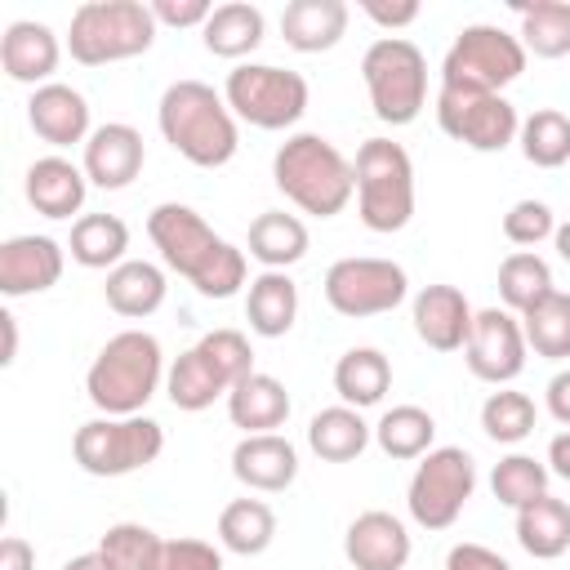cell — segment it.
Here are the masks:
<instances>
[{
	"label": "cell",
	"instance_id": "cell-41",
	"mask_svg": "<svg viewBox=\"0 0 570 570\" xmlns=\"http://www.w3.org/2000/svg\"><path fill=\"white\" fill-rule=\"evenodd\" d=\"M490 490H494L499 503H508V508H525L530 499L548 494V463H539V459H530V454H508V459L494 463V472H490Z\"/></svg>",
	"mask_w": 570,
	"mask_h": 570
},
{
	"label": "cell",
	"instance_id": "cell-14",
	"mask_svg": "<svg viewBox=\"0 0 570 570\" xmlns=\"http://www.w3.org/2000/svg\"><path fill=\"white\" fill-rule=\"evenodd\" d=\"M436 125L454 142H463L472 151H503L521 134L517 107L503 94L454 89V85H441L436 89Z\"/></svg>",
	"mask_w": 570,
	"mask_h": 570
},
{
	"label": "cell",
	"instance_id": "cell-17",
	"mask_svg": "<svg viewBox=\"0 0 570 570\" xmlns=\"http://www.w3.org/2000/svg\"><path fill=\"white\" fill-rule=\"evenodd\" d=\"M62 276V245L53 236H9L0 245V294L22 298L58 285Z\"/></svg>",
	"mask_w": 570,
	"mask_h": 570
},
{
	"label": "cell",
	"instance_id": "cell-15",
	"mask_svg": "<svg viewBox=\"0 0 570 570\" xmlns=\"http://www.w3.org/2000/svg\"><path fill=\"white\" fill-rule=\"evenodd\" d=\"M463 361L481 383H512L525 370V330L508 307H481L463 343Z\"/></svg>",
	"mask_w": 570,
	"mask_h": 570
},
{
	"label": "cell",
	"instance_id": "cell-16",
	"mask_svg": "<svg viewBox=\"0 0 570 570\" xmlns=\"http://www.w3.org/2000/svg\"><path fill=\"white\" fill-rule=\"evenodd\" d=\"M142 160H147V151H142V134L134 129V125H125V120H111V125H98L94 134H89V142H85V178L94 183V187H102V191H120V187H129L138 174H142Z\"/></svg>",
	"mask_w": 570,
	"mask_h": 570
},
{
	"label": "cell",
	"instance_id": "cell-4",
	"mask_svg": "<svg viewBox=\"0 0 570 570\" xmlns=\"http://www.w3.org/2000/svg\"><path fill=\"white\" fill-rule=\"evenodd\" d=\"M160 374H165V356H160L156 334L120 330L94 356L85 374V392L107 419H129V414H142V405L156 396Z\"/></svg>",
	"mask_w": 570,
	"mask_h": 570
},
{
	"label": "cell",
	"instance_id": "cell-43",
	"mask_svg": "<svg viewBox=\"0 0 570 570\" xmlns=\"http://www.w3.org/2000/svg\"><path fill=\"white\" fill-rule=\"evenodd\" d=\"M557 232V218L543 200H517L508 214H503V236L512 245H539Z\"/></svg>",
	"mask_w": 570,
	"mask_h": 570
},
{
	"label": "cell",
	"instance_id": "cell-25",
	"mask_svg": "<svg viewBox=\"0 0 570 570\" xmlns=\"http://www.w3.org/2000/svg\"><path fill=\"white\" fill-rule=\"evenodd\" d=\"M227 414H232V423H236L245 436H254V432H276V428L289 419V392H285L281 379L254 370L249 379H240V383L227 392Z\"/></svg>",
	"mask_w": 570,
	"mask_h": 570
},
{
	"label": "cell",
	"instance_id": "cell-45",
	"mask_svg": "<svg viewBox=\"0 0 570 570\" xmlns=\"http://www.w3.org/2000/svg\"><path fill=\"white\" fill-rule=\"evenodd\" d=\"M214 13L209 0H151V18L165 27H205Z\"/></svg>",
	"mask_w": 570,
	"mask_h": 570
},
{
	"label": "cell",
	"instance_id": "cell-40",
	"mask_svg": "<svg viewBox=\"0 0 570 570\" xmlns=\"http://www.w3.org/2000/svg\"><path fill=\"white\" fill-rule=\"evenodd\" d=\"M481 428L490 441L499 445H517L534 432V401L525 392H512V387H499L485 396L481 405Z\"/></svg>",
	"mask_w": 570,
	"mask_h": 570
},
{
	"label": "cell",
	"instance_id": "cell-23",
	"mask_svg": "<svg viewBox=\"0 0 570 570\" xmlns=\"http://www.w3.org/2000/svg\"><path fill=\"white\" fill-rule=\"evenodd\" d=\"M27 200L36 214L45 218H71L80 214L85 205V191H89V178L80 165H71L67 156H40L31 169H27V183H22Z\"/></svg>",
	"mask_w": 570,
	"mask_h": 570
},
{
	"label": "cell",
	"instance_id": "cell-51",
	"mask_svg": "<svg viewBox=\"0 0 570 570\" xmlns=\"http://www.w3.org/2000/svg\"><path fill=\"white\" fill-rule=\"evenodd\" d=\"M0 330H4L0 365H13V356H18V316H13V312H0Z\"/></svg>",
	"mask_w": 570,
	"mask_h": 570
},
{
	"label": "cell",
	"instance_id": "cell-6",
	"mask_svg": "<svg viewBox=\"0 0 570 570\" xmlns=\"http://www.w3.org/2000/svg\"><path fill=\"white\" fill-rule=\"evenodd\" d=\"M156 18L151 4L142 0H85L71 13V31H67V49L80 67H107V62H125L151 49L156 40Z\"/></svg>",
	"mask_w": 570,
	"mask_h": 570
},
{
	"label": "cell",
	"instance_id": "cell-38",
	"mask_svg": "<svg viewBox=\"0 0 570 570\" xmlns=\"http://www.w3.org/2000/svg\"><path fill=\"white\" fill-rule=\"evenodd\" d=\"M557 285H552V267L539 258V254H530V249H517V254H508L503 263H499V298H503V307L508 312H530L539 298H548Z\"/></svg>",
	"mask_w": 570,
	"mask_h": 570
},
{
	"label": "cell",
	"instance_id": "cell-24",
	"mask_svg": "<svg viewBox=\"0 0 570 570\" xmlns=\"http://www.w3.org/2000/svg\"><path fill=\"white\" fill-rule=\"evenodd\" d=\"M281 36L298 53H325L347 36L343 0H289L281 13Z\"/></svg>",
	"mask_w": 570,
	"mask_h": 570
},
{
	"label": "cell",
	"instance_id": "cell-12",
	"mask_svg": "<svg viewBox=\"0 0 570 570\" xmlns=\"http://www.w3.org/2000/svg\"><path fill=\"white\" fill-rule=\"evenodd\" d=\"M472 490H476L472 454L459 445H441V450H428L423 463L414 468L405 503L423 530H450L459 521L463 503L472 499Z\"/></svg>",
	"mask_w": 570,
	"mask_h": 570
},
{
	"label": "cell",
	"instance_id": "cell-32",
	"mask_svg": "<svg viewBox=\"0 0 570 570\" xmlns=\"http://www.w3.org/2000/svg\"><path fill=\"white\" fill-rule=\"evenodd\" d=\"M392 387V361L379 347H347L334 365V392L343 396V405L365 410L379 405L383 392Z\"/></svg>",
	"mask_w": 570,
	"mask_h": 570
},
{
	"label": "cell",
	"instance_id": "cell-18",
	"mask_svg": "<svg viewBox=\"0 0 570 570\" xmlns=\"http://www.w3.org/2000/svg\"><path fill=\"white\" fill-rule=\"evenodd\" d=\"M343 557L356 570H405L410 561V530L401 525V517L370 508L361 512L347 534H343Z\"/></svg>",
	"mask_w": 570,
	"mask_h": 570
},
{
	"label": "cell",
	"instance_id": "cell-20",
	"mask_svg": "<svg viewBox=\"0 0 570 570\" xmlns=\"http://www.w3.org/2000/svg\"><path fill=\"white\" fill-rule=\"evenodd\" d=\"M232 476L240 485H249V490L276 494L285 485H294V476H298V450L281 432L240 436L236 450H232Z\"/></svg>",
	"mask_w": 570,
	"mask_h": 570
},
{
	"label": "cell",
	"instance_id": "cell-1",
	"mask_svg": "<svg viewBox=\"0 0 570 570\" xmlns=\"http://www.w3.org/2000/svg\"><path fill=\"white\" fill-rule=\"evenodd\" d=\"M147 236L160 249L165 267L187 276L205 298H232L245 285V249L223 240L191 205L165 200L147 214Z\"/></svg>",
	"mask_w": 570,
	"mask_h": 570
},
{
	"label": "cell",
	"instance_id": "cell-5",
	"mask_svg": "<svg viewBox=\"0 0 570 570\" xmlns=\"http://www.w3.org/2000/svg\"><path fill=\"white\" fill-rule=\"evenodd\" d=\"M254 374V352L249 338L240 330H209L205 338H196L174 365H169V401L174 410L200 414L209 410L218 396H227L240 379Z\"/></svg>",
	"mask_w": 570,
	"mask_h": 570
},
{
	"label": "cell",
	"instance_id": "cell-49",
	"mask_svg": "<svg viewBox=\"0 0 570 570\" xmlns=\"http://www.w3.org/2000/svg\"><path fill=\"white\" fill-rule=\"evenodd\" d=\"M548 414L570 428V370L552 374V383H548Z\"/></svg>",
	"mask_w": 570,
	"mask_h": 570
},
{
	"label": "cell",
	"instance_id": "cell-42",
	"mask_svg": "<svg viewBox=\"0 0 570 570\" xmlns=\"http://www.w3.org/2000/svg\"><path fill=\"white\" fill-rule=\"evenodd\" d=\"M98 552L111 561V570H156L160 534L138 521H116V525H107Z\"/></svg>",
	"mask_w": 570,
	"mask_h": 570
},
{
	"label": "cell",
	"instance_id": "cell-13",
	"mask_svg": "<svg viewBox=\"0 0 570 570\" xmlns=\"http://www.w3.org/2000/svg\"><path fill=\"white\" fill-rule=\"evenodd\" d=\"M410 294L405 267L392 258H338L325 272V303L338 316H383L392 307H401Z\"/></svg>",
	"mask_w": 570,
	"mask_h": 570
},
{
	"label": "cell",
	"instance_id": "cell-39",
	"mask_svg": "<svg viewBox=\"0 0 570 570\" xmlns=\"http://www.w3.org/2000/svg\"><path fill=\"white\" fill-rule=\"evenodd\" d=\"M521 156L539 169H561L570 160V116L557 107H539L521 120Z\"/></svg>",
	"mask_w": 570,
	"mask_h": 570
},
{
	"label": "cell",
	"instance_id": "cell-30",
	"mask_svg": "<svg viewBox=\"0 0 570 570\" xmlns=\"http://www.w3.org/2000/svg\"><path fill=\"white\" fill-rule=\"evenodd\" d=\"M370 436H374V428L352 405H330V410L312 414V423H307V445L325 463H352L370 445Z\"/></svg>",
	"mask_w": 570,
	"mask_h": 570
},
{
	"label": "cell",
	"instance_id": "cell-33",
	"mask_svg": "<svg viewBox=\"0 0 570 570\" xmlns=\"http://www.w3.org/2000/svg\"><path fill=\"white\" fill-rule=\"evenodd\" d=\"M521 18V45L534 58L570 53V4L566 0H512Z\"/></svg>",
	"mask_w": 570,
	"mask_h": 570
},
{
	"label": "cell",
	"instance_id": "cell-27",
	"mask_svg": "<svg viewBox=\"0 0 570 570\" xmlns=\"http://www.w3.org/2000/svg\"><path fill=\"white\" fill-rule=\"evenodd\" d=\"M245 316H249V330L258 338H281L294 330V316H298V285L285 276V272H263L249 281V294H245Z\"/></svg>",
	"mask_w": 570,
	"mask_h": 570
},
{
	"label": "cell",
	"instance_id": "cell-21",
	"mask_svg": "<svg viewBox=\"0 0 570 570\" xmlns=\"http://www.w3.org/2000/svg\"><path fill=\"white\" fill-rule=\"evenodd\" d=\"M58 58H62V45H58L53 27H45V22L18 18V22H9L4 36H0V67H4V76L18 80V85H40V80L49 85Z\"/></svg>",
	"mask_w": 570,
	"mask_h": 570
},
{
	"label": "cell",
	"instance_id": "cell-31",
	"mask_svg": "<svg viewBox=\"0 0 570 570\" xmlns=\"http://www.w3.org/2000/svg\"><path fill=\"white\" fill-rule=\"evenodd\" d=\"M307 254V227L298 214L285 209H263L249 223V258H258L267 272H285Z\"/></svg>",
	"mask_w": 570,
	"mask_h": 570
},
{
	"label": "cell",
	"instance_id": "cell-37",
	"mask_svg": "<svg viewBox=\"0 0 570 570\" xmlns=\"http://www.w3.org/2000/svg\"><path fill=\"white\" fill-rule=\"evenodd\" d=\"M525 347H534V356L543 361H570V294L552 289L548 298H539L525 316Z\"/></svg>",
	"mask_w": 570,
	"mask_h": 570
},
{
	"label": "cell",
	"instance_id": "cell-9",
	"mask_svg": "<svg viewBox=\"0 0 570 570\" xmlns=\"http://www.w3.org/2000/svg\"><path fill=\"white\" fill-rule=\"evenodd\" d=\"M165 450V428L147 414L129 419H89L71 436V454L89 476H129L147 463H156Z\"/></svg>",
	"mask_w": 570,
	"mask_h": 570
},
{
	"label": "cell",
	"instance_id": "cell-2",
	"mask_svg": "<svg viewBox=\"0 0 570 570\" xmlns=\"http://www.w3.org/2000/svg\"><path fill=\"white\" fill-rule=\"evenodd\" d=\"M156 120L165 142L200 169H218L236 156V116L227 98L214 94V85L205 80H174L160 94Z\"/></svg>",
	"mask_w": 570,
	"mask_h": 570
},
{
	"label": "cell",
	"instance_id": "cell-34",
	"mask_svg": "<svg viewBox=\"0 0 570 570\" xmlns=\"http://www.w3.org/2000/svg\"><path fill=\"white\" fill-rule=\"evenodd\" d=\"M67 249L80 267H120L129 249V227L116 214H80L71 223Z\"/></svg>",
	"mask_w": 570,
	"mask_h": 570
},
{
	"label": "cell",
	"instance_id": "cell-44",
	"mask_svg": "<svg viewBox=\"0 0 570 570\" xmlns=\"http://www.w3.org/2000/svg\"><path fill=\"white\" fill-rule=\"evenodd\" d=\"M156 570H223V552L205 539H160Z\"/></svg>",
	"mask_w": 570,
	"mask_h": 570
},
{
	"label": "cell",
	"instance_id": "cell-22",
	"mask_svg": "<svg viewBox=\"0 0 570 570\" xmlns=\"http://www.w3.org/2000/svg\"><path fill=\"white\" fill-rule=\"evenodd\" d=\"M27 120H31L36 138H45L49 147L89 142V102L71 85H58V80L40 85L27 102Z\"/></svg>",
	"mask_w": 570,
	"mask_h": 570
},
{
	"label": "cell",
	"instance_id": "cell-50",
	"mask_svg": "<svg viewBox=\"0 0 570 570\" xmlns=\"http://www.w3.org/2000/svg\"><path fill=\"white\" fill-rule=\"evenodd\" d=\"M548 472H557L561 481H570V428L548 441Z\"/></svg>",
	"mask_w": 570,
	"mask_h": 570
},
{
	"label": "cell",
	"instance_id": "cell-10",
	"mask_svg": "<svg viewBox=\"0 0 570 570\" xmlns=\"http://www.w3.org/2000/svg\"><path fill=\"white\" fill-rule=\"evenodd\" d=\"M525 71V45L521 36L494 27V22H472L454 36L445 62H441V85L454 89H481L499 94Z\"/></svg>",
	"mask_w": 570,
	"mask_h": 570
},
{
	"label": "cell",
	"instance_id": "cell-11",
	"mask_svg": "<svg viewBox=\"0 0 570 570\" xmlns=\"http://www.w3.org/2000/svg\"><path fill=\"white\" fill-rule=\"evenodd\" d=\"M223 98L254 129H289L307 111V80L272 62H240L227 71Z\"/></svg>",
	"mask_w": 570,
	"mask_h": 570
},
{
	"label": "cell",
	"instance_id": "cell-29",
	"mask_svg": "<svg viewBox=\"0 0 570 570\" xmlns=\"http://www.w3.org/2000/svg\"><path fill=\"white\" fill-rule=\"evenodd\" d=\"M263 9L249 4V0H227V4H214L209 22L200 27V40L209 53L218 58H245L263 45Z\"/></svg>",
	"mask_w": 570,
	"mask_h": 570
},
{
	"label": "cell",
	"instance_id": "cell-48",
	"mask_svg": "<svg viewBox=\"0 0 570 570\" xmlns=\"http://www.w3.org/2000/svg\"><path fill=\"white\" fill-rule=\"evenodd\" d=\"M31 566H36V552L27 539H18V534L0 539V570H31Z\"/></svg>",
	"mask_w": 570,
	"mask_h": 570
},
{
	"label": "cell",
	"instance_id": "cell-19",
	"mask_svg": "<svg viewBox=\"0 0 570 570\" xmlns=\"http://www.w3.org/2000/svg\"><path fill=\"white\" fill-rule=\"evenodd\" d=\"M472 303L454 285H423L414 294V334L432 352H463L472 334Z\"/></svg>",
	"mask_w": 570,
	"mask_h": 570
},
{
	"label": "cell",
	"instance_id": "cell-28",
	"mask_svg": "<svg viewBox=\"0 0 570 570\" xmlns=\"http://www.w3.org/2000/svg\"><path fill=\"white\" fill-rule=\"evenodd\" d=\"M517 543L539 561L570 552V503L539 494L525 508H517Z\"/></svg>",
	"mask_w": 570,
	"mask_h": 570
},
{
	"label": "cell",
	"instance_id": "cell-8",
	"mask_svg": "<svg viewBox=\"0 0 570 570\" xmlns=\"http://www.w3.org/2000/svg\"><path fill=\"white\" fill-rule=\"evenodd\" d=\"M361 76H365L374 116L392 129L414 125L419 111L428 107V58L405 36H379L361 58Z\"/></svg>",
	"mask_w": 570,
	"mask_h": 570
},
{
	"label": "cell",
	"instance_id": "cell-47",
	"mask_svg": "<svg viewBox=\"0 0 570 570\" xmlns=\"http://www.w3.org/2000/svg\"><path fill=\"white\" fill-rule=\"evenodd\" d=\"M361 13H365L370 22H379V27L396 31V27H410V22L419 18V0H396V4H383V0H361Z\"/></svg>",
	"mask_w": 570,
	"mask_h": 570
},
{
	"label": "cell",
	"instance_id": "cell-46",
	"mask_svg": "<svg viewBox=\"0 0 570 570\" xmlns=\"http://www.w3.org/2000/svg\"><path fill=\"white\" fill-rule=\"evenodd\" d=\"M445 570H512V566L485 543H454L445 552Z\"/></svg>",
	"mask_w": 570,
	"mask_h": 570
},
{
	"label": "cell",
	"instance_id": "cell-36",
	"mask_svg": "<svg viewBox=\"0 0 570 570\" xmlns=\"http://www.w3.org/2000/svg\"><path fill=\"white\" fill-rule=\"evenodd\" d=\"M436 436V419L423 405H392L379 423H374V441L387 459H423L432 450Z\"/></svg>",
	"mask_w": 570,
	"mask_h": 570
},
{
	"label": "cell",
	"instance_id": "cell-7",
	"mask_svg": "<svg viewBox=\"0 0 570 570\" xmlns=\"http://www.w3.org/2000/svg\"><path fill=\"white\" fill-rule=\"evenodd\" d=\"M356 214L370 232H401L414 218V165L392 138H365L356 160Z\"/></svg>",
	"mask_w": 570,
	"mask_h": 570
},
{
	"label": "cell",
	"instance_id": "cell-52",
	"mask_svg": "<svg viewBox=\"0 0 570 570\" xmlns=\"http://www.w3.org/2000/svg\"><path fill=\"white\" fill-rule=\"evenodd\" d=\"M62 570H111V561H107L102 552H80V557H71Z\"/></svg>",
	"mask_w": 570,
	"mask_h": 570
},
{
	"label": "cell",
	"instance_id": "cell-3",
	"mask_svg": "<svg viewBox=\"0 0 570 570\" xmlns=\"http://www.w3.org/2000/svg\"><path fill=\"white\" fill-rule=\"evenodd\" d=\"M272 178L285 191V200H294L303 214L316 218H334L347 209L352 191H356V169L352 160L321 134H294L276 147L272 160Z\"/></svg>",
	"mask_w": 570,
	"mask_h": 570
},
{
	"label": "cell",
	"instance_id": "cell-35",
	"mask_svg": "<svg viewBox=\"0 0 570 570\" xmlns=\"http://www.w3.org/2000/svg\"><path fill=\"white\" fill-rule=\"evenodd\" d=\"M218 539L236 557H258L276 539V512L263 499H232L218 512Z\"/></svg>",
	"mask_w": 570,
	"mask_h": 570
},
{
	"label": "cell",
	"instance_id": "cell-26",
	"mask_svg": "<svg viewBox=\"0 0 570 570\" xmlns=\"http://www.w3.org/2000/svg\"><path fill=\"white\" fill-rule=\"evenodd\" d=\"M102 298H107V307L116 316L142 321L165 303V272L156 263H147V258H125L120 267L107 272Z\"/></svg>",
	"mask_w": 570,
	"mask_h": 570
},
{
	"label": "cell",
	"instance_id": "cell-53",
	"mask_svg": "<svg viewBox=\"0 0 570 570\" xmlns=\"http://www.w3.org/2000/svg\"><path fill=\"white\" fill-rule=\"evenodd\" d=\"M552 240H557V254L570 263V223H557V232H552Z\"/></svg>",
	"mask_w": 570,
	"mask_h": 570
}]
</instances>
